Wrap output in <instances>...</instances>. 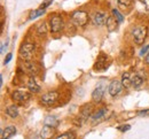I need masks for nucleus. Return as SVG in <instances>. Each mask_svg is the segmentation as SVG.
<instances>
[{
  "instance_id": "f257e3e1",
  "label": "nucleus",
  "mask_w": 149,
  "mask_h": 139,
  "mask_svg": "<svg viewBox=\"0 0 149 139\" xmlns=\"http://www.w3.org/2000/svg\"><path fill=\"white\" fill-rule=\"evenodd\" d=\"M35 51H36L35 44H32V43H24L19 47V58L22 60H24V61H30V60L32 59L33 54H35Z\"/></svg>"
},
{
  "instance_id": "f03ea898",
  "label": "nucleus",
  "mask_w": 149,
  "mask_h": 139,
  "mask_svg": "<svg viewBox=\"0 0 149 139\" xmlns=\"http://www.w3.org/2000/svg\"><path fill=\"white\" fill-rule=\"evenodd\" d=\"M147 28L146 27H136L135 29H133L132 31V36H133V40L136 45H141L143 44V41L147 37Z\"/></svg>"
},
{
  "instance_id": "7ed1b4c3",
  "label": "nucleus",
  "mask_w": 149,
  "mask_h": 139,
  "mask_svg": "<svg viewBox=\"0 0 149 139\" xmlns=\"http://www.w3.org/2000/svg\"><path fill=\"white\" fill-rule=\"evenodd\" d=\"M71 20L77 27H84L88 22V14L83 10H77V12L72 13Z\"/></svg>"
},
{
  "instance_id": "20e7f679",
  "label": "nucleus",
  "mask_w": 149,
  "mask_h": 139,
  "mask_svg": "<svg viewBox=\"0 0 149 139\" xmlns=\"http://www.w3.org/2000/svg\"><path fill=\"white\" fill-rule=\"evenodd\" d=\"M110 116H111V112H109L106 108H102V109H99L97 112H95L94 114H92L91 119L93 121V123H99V122L108 119Z\"/></svg>"
},
{
  "instance_id": "39448f33",
  "label": "nucleus",
  "mask_w": 149,
  "mask_h": 139,
  "mask_svg": "<svg viewBox=\"0 0 149 139\" xmlns=\"http://www.w3.org/2000/svg\"><path fill=\"white\" fill-rule=\"evenodd\" d=\"M58 98V93L56 91H49L47 93H45L42 97H41V103L42 105H46V106H49V105H53L56 100Z\"/></svg>"
},
{
  "instance_id": "423d86ee",
  "label": "nucleus",
  "mask_w": 149,
  "mask_h": 139,
  "mask_svg": "<svg viewBox=\"0 0 149 139\" xmlns=\"http://www.w3.org/2000/svg\"><path fill=\"white\" fill-rule=\"evenodd\" d=\"M122 89H123L122 82H119V80H112L111 83H110V85H109L108 91H109V94L111 97H116V96H118L122 92Z\"/></svg>"
},
{
  "instance_id": "0eeeda50",
  "label": "nucleus",
  "mask_w": 149,
  "mask_h": 139,
  "mask_svg": "<svg viewBox=\"0 0 149 139\" xmlns=\"http://www.w3.org/2000/svg\"><path fill=\"white\" fill-rule=\"evenodd\" d=\"M63 29V20L60 16H54L51 19V31L56 34Z\"/></svg>"
},
{
  "instance_id": "6e6552de",
  "label": "nucleus",
  "mask_w": 149,
  "mask_h": 139,
  "mask_svg": "<svg viewBox=\"0 0 149 139\" xmlns=\"http://www.w3.org/2000/svg\"><path fill=\"white\" fill-rule=\"evenodd\" d=\"M107 59H108V55H104V54H100V57H97V60L95 62V67L94 69L95 70H104L108 68L107 66Z\"/></svg>"
},
{
  "instance_id": "1a4fd4ad",
  "label": "nucleus",
  "mask_w": 149,
  "mask_h": 139,
  "mask_svg": "<svg viewBox=\"0 0 149 139\" xmlns=\"http://www.w3.org/2000/svg\"><path fill=\"white\" fill-rule=\"evenodd\" d=\"M107 20H108V16H107V14H106L104 12H97V13L94 14V16H93L94 24H95V25H99V27L106 24V23H107Z\"/></svg>"
},
{
  "instance_id": "9d476101",
  "label": "nucleus",
  "mask_w": 149,
  "mask_h": 139,
  "mask_svg": "<svg viewBox=\"0 0 149 139\" xmlns=\"http://www.w3.org/2000/svg\"><path fill=\"white\" fill-rule=\"evenodd\" d=\"M12 98L15 101L23 102V101H26V100L30 99V93H28L25 91H14L13 94H12Z\"/></svg>"
},
{
  "instance_id": "9b49d317",
  "label": "nucleus",
  "mask_w": 149,
  "mask_h": 139,
  "mask_svg": "<svg viewBox=\"0 0 149 139\" xmlns=\"http://www.w3.org/2000/svg\"><path fill=\"white\" fill-rule=\"evenodd\" d=\"M23 69L25 70V73H28L30 76H33L38 73V67L36 63L31 62V61H25V63L23 64Z\"/></svg>"
},
{
  "instance_id": "f8f14e48",
  "label": "nucleus",
  "mask_w": 149,
  "mask_h": 139,
  "mask_svg": "<svg viewBox=\"0 0 149 139\" xmlns=\"http://www.w3.org/2000/svg\"><path fill=\"white\" fill-rule=\"evenodd\" d=\"M54 133H55V128L45 125L40 131V137L41 139H51L54 136Z\"/></svg>"
},
{
  "instance_id": "ddd939ff",
  "label": "nucleus",
  "mask_w": 149,
  "mask_h": 139,
  "mask_svg": "<svg viewBox=\"0 0 149 139\" xmlns=\"http://www.w3.org/2000/svg\"><path fill=\"white\" fill-rule=\"evenodd\" d=\"M92 110H93V108H92V105H85V106L81 108V110H80L79 121H81V122L86 121V119H88V116H91V114H92Z\"/></svg>"
},
{
  "instance_id": "4468645a",
  "label": "nucleus",
  "mask_w": 149,
  "mask_h": 139,
  "mask_svg": "<svg viewBox=\"0 0 149 139\" xmlns=\"http://www.w3.org/2000/svg\"><path fill=\"white\" fill-rule=\"evenodd\" d=\"M16 133V128L13 125L6 126L2 131H1V139H9L12 138L14 135Z\"/></svg>"
},
{
  "instance_id": "2eb2a0df",
  "label": "nucleus",
  "mask_w": 149,
  "mask_h": 139,
  "mask_svg": "<svg viewBox=\"0 0 149 139\" xmlns=\"http://www.w3.org/2000/svg\"><path fill=\"white\" fill-rule=\"evenodd\" d=\"M103 93H104L103 86H102V85L97 86L93 91V93H92V99H93L95 102H100V101L102 100V98H103Z\"/></svg>"
},
{
  "instance_id": "dca6fc26",
  "label": "nucleus",
  "mask_w": 149,
  "mask_h": 139,
  "mask_svg": "<svg viewBox=\"0 0 149 139\" xmlns=\"http://www.w3.org/2000/svg\"><path fill=\"white\" fill-rule=\"evenodd\" d=\"M131 80H132V86L134 89H140L141 85L143 84V78L138 74H134L133 76H131Z\"/></svg>"
},
{
  "instance_id": "f3484780",
  "label": "nucleus",
  "mask_w": 149,
  "mask_h": 139,
  "mask_svg": "<svg viewBox=\"0 0 149 139\" xmlns=\"http://www.w3.org/2000/svg\"><path fill=\"white\" fill-rule=\"evenodd\" d=\"M28 89L33 93H38L40 91V86L37 84V82L33 77H30L28 80Z\"/></svg>"
},
{
  "instance_id": "a211bd4d",
  "label": "nucleus",
  "mask_w": 149,
  "mask_h": 139,
  "mask_svg": "<svg viewBox=\"0 0 149 139\" xmlns=\"http://www.w3.org/2000/svg\"><path fill=\"white\" fill-rule=\"evenodd\" d=\"M44 122H45V125H48V126H52V128H56V126L60 124L58 119L55 117V116H52V115L46 116Z\"/></svg>"
},
{
  "instance_id": "6ab92c4d",
  "label": "nucleus",
  "mask_w": 149,
  "mask_h": 139,
  "mask_svg": "<svg viewBox=\"0 0 149 139\" xmlns=\"http://www.w3.org/2000/svg\"><path fill=\"white\" fill-rule=\"evenodd\" d=\"M5 112H6V115H8V116L12 117V119H15V117L19 116V109H17V107L14 106V105L8 106Z\"/></svg>"
},
{
  "instance_id": "aec40b11",
  "label": "nucleus",
  "mask_w": 149,
  "mask_h": 139,
  "mask_svg": "<svg viewBox=\"0 0 149 139\" xmlns=\"http://www.w3.org/2000/svg\"><path fill=\"white\" fill-rule=\"evenodd\" d=\"M107 29L112 32V31H115V30H117V28H118V22L116 21V19L112 16V17H108V20H107Z\"/></svg>"
},
{
  "instance_id": "412c9836",
  "label": "nucleus",
  "mask_w": 149,
  "mask_h": 139,
  "mask_svg": "<svg viewBox=\"0 0 149 139\" xmlns=\"http://www.w3.org/2000/svg\"><path fill=\"white\" fill-rule=\"evenodd\" d=\"M122 84L124 87L129 89L130 86H132V80H131V75L129 73H125L123 75V78H122Z\"/></svg>"
},
{
  "instance_id": "4be33fe9",
  "label": "nucleus",
  "mask_w": 149,
  "mask_h": 139,
  "mask_svg": "<svg viewBox=\"0 0 149 139\" xmlns=\"http://www.w3.org/2000/svg\"><path fill=\"white\" fill-rule=\"evenodd\" d=\"M42 14H45V9H41V8L36 9V10H31V13L29 15V20H35V19L39 17L40 15H42Z\"/></svg>"
},
{
  "instance_id": "5701e85b",
  "label": "nucleus",
  "mask_w": 149,
  "mask_h": 139,
  "mask_svg": "<svg viewBox=\"0 0 149 139\" xmlns=\"http://www.w3.org/2000/svg\"><path fill=\"white\" fill-rule=\"evenodd\" d=\"M112 16L116 19V21L118 22V23H120V22H123V20H124V16L119 13V10L118 9H112Z\"/></svg>"
},
{
  "instance_id": "b1692460",
  "label": "nucleus",
  "mask_w": 149,
  "mask_h": 139,
  "mask_svg": "<svg viewBox=\"0 0 149 139\" xmlns=\"http://www.w3.org/2000/svg\"><path fill=\"white\" fill-rule=\"evenodd\" d=\"M38 34H39L40 36H45V35L47 34V24H46V23H42V24L39 25V28H38Z\"/></svg>"
},
{
  "instance_id": "393cba45",
  "label": "nucleus",
  "mask_w": 149,
  "mask_h": 139,
  "mask_svg": "<svg viewBox=\"0 0 149 139\" xmlns=\"http://www.w3.org/2000/svg\"><path fill=\"white\" fill-rule=\"evenodd\" d=\"M118 3H119V6H122L124 8H127V7L132 6L133 0H118Z\"/></svg>"
},
{
  "instance_id": "a878e982",
  "label": "nucleus",
  "mask_w": 149,
  "mask_h": 139,
  "mask_svg": "<svg viewBox=\"0 0 149 139\" xmlns=\"http://www.w3.org/2000/svg\"><path fill=\"white\" fill-rule=\"evenodd\" d=\"M56 139H74V135L72 132H68V133H63V135L58 136Z\"/></svg>"
},
{
  "instance_id": "bb28decb",
  "label": "nucleus",
  "mask_w": 149,
  "mask_h": 139,
  "mask_svg": "<svg viewBox=\"0 0 149 139\" xmlns=\"http://www.w3.org/2000/svg\"><path fill=\"white\" fill-rule=\"evenodd\" d=\"M117 129L118 130H120L122 132H125V131H129L131 129V125L130 124H125V125H119V126H117Z\"/></svg>"
},
{
  "instance_id": "cd10ccee",
  "label": "nucleus",
  "mask_w": 149,
  "mask_h": 139,
  "mask_svg": "<svg viewBox=\"0 0 149 139\" xmlns=\"http://www.w3.org/2000/svg\"><path fill=\"white\" fill-rule=\"evenodd\" d=\"M52 2H53V0H45V1L40 5V8H41V9H45V8H47Z\"/></svg>"
},
{
  "instance_id": "c85d7f7f",
  "label": "nucleus",
  "mask_w": 149,
  "mask_h": 139,
  "mask_svg": "<svg viewBox=\"0 0 149 139\" xmlns=\"http://www.w3.org/2000/svg\"><path fill=\"white\" fill-rule=\"evenodd\" d=\"M147 52H149V45L143 46V47L141 48V51H140V53H139V54H140V57H143V55H145Z\"/></svg>"
},
{
  "instance_id": "c756f323",
  "label": "nucleus",
  "mask_w": 149,
  "mask_h": 139,
  "mask_svg": "<svg viewBox=\"0 0 149 139\" xmlns=\"http://www.w3.org/2000/svg\"><path fill=\"white\" fill-rule=\"evenodd\" d=\"M138 115L139 116H149V109H143V110L138 112Z\"/></svg>"
},
{
  "instance_id": "7c9ffc66",
  "label": "nucleus",
  "mask_w": 149,
  "mask_h": 139,
  "mask_svg": "<svg viewBox=\"0 0 149 139\" xmlns=\"http://www.w3.org/2000/svg\"><path fill=\"white\" fill-rule=\"evenodd\" d=\"M12 57H13V54L12 53H8L7 55H6V59H5V64H7L10 60H12Z\"/></svg>"
},
{
  "instance_id": "2f4dec72",
  "label": "nucleus",
  "mask_w": 149,
  "mask_h": 139,
  "mask_svg": "<svg viewBox=\"0 0 149 139\" xmlns=\"http://www.w3.org/2000/svg\"><path fill=\"white\" fill-rule=\"evenodd\" d=\"M141 2L145 5L146 9H147V10H149V0H141Z\"/></svg>"
},
{
  "instance_id": "473e14b6",
  "label": "nucleus",
  "mask_w": 149,
  "mask_h": 139,
  "mask_svg": "<svg viewBox=\"0 0 149 139\" xmlns=\"http://www.w3.org/2000/svg\"><path fill=\"white\" fill-rule=\"evenodd\" d=\"M146 63H147V64H149V52L148 53H147V55H146Z\"/></svg>"
}]
</instances>
